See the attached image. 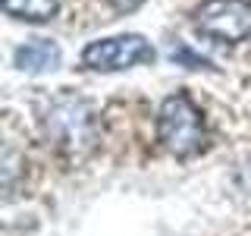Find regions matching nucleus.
<instances>
[{"instance_id": "2", "label": "nucleus", "mask_w": 251, "mask_h": 236, "mask_svg": "<svg viewBox=\"0 0 251 236\" xmlns=\"http://www.w3.org/2000/svg\"><path fill=\"white\" fill-rule=\"evenodd\" d=\"M157 139L167 148L173 157L185 161V157H195L207 142V126H204L201 110L195 107V101L188 98L185 91L170 94L160 104V114H157Z\"/></svg>"}, {"instance_id": "4", "label": "nucleus", "mask_w": 251, "mask_h": 236, "mask_svg": "<svg viewBox=\"0 0 251 236\" xmlns=\"http://www.w3.org/2000/svg\"><path fill=\"white\" fill-rule=\"evenodd\" d=\"M154 47L141 35H116L104 41H91L82 51V63L98 73H116V69H129L135 63H151Z\"/></svg>"}, {"instance_id": "5", "label": "nucleus", "mask_w": 251, "mask_h": 236, "mask_svg": "<svg viewBox=\"0 0 251 236\" xmlns=\"http://www.w3.org/2000/svg\"><path fill=\"white\" fill-rule=\"evenodd\" d=\"M60 47L47 38H35V41L16 47V66L22 73H53L60 66Z\"/></svg>"}, {"instance_id": "6", "label": "nucleus", "mask_w": 251, "mask_h": 236, "mask_svg": "<svg viewBox=\"0 0 251 236\" xmlns=\"http://www.w3.org/2000/svg\"><path fill=\"white\" fill-rule=\"evenodd\" d=\"M3 10L13 19L47 22V19L57 16V0H3Z\"/></svg>"}, {"instance_id": "3", "label": "nucleus", "mask_w": 251, "mask_h": 236, "mask_svg": "<svg viewBox=\"0 0 251 236\" xmlns=\"http://www.w3.org/2000/svg\"><path fill=\"white\" fill-rule=\"evenodd\" d=\"M195 29L214 41L239 44L251 38V3L248 0H204L195 10Z\"/></svg>"}, {"instance_id": "7", "label": "nucleus", "mask_w": 251, "mask_h": 236, "mask_svg": "<svg viewBox=\"0 0 251 236\" xmlns=\"http://www.w3.org/2000/svg\"><path fill=\"white\" fill-rule=\"evenodd\" d=\"M170 57H173V63L188 66V69H210V60H204L201 54H195L192 47H185V44H176V47L170 51Z\"/></svg>"}, {"instance_id": "1", "label": "nucleus", "mask_w": 251, "mask_h": 236, "mask_svg": "<svg viewBox=\"0 0 251 236\" xmlns=\"http://www.w3.org/2000/svg\"><path fill=\"white\" fill-rule=\"evenodd\" d=\"M44 132L60 154L78 161V157L91 154L94 145H98V117H94V107L82 94L63 91L50 101V107L44 114Z\"/></svg>"}, {"instance_id": "8", "label": "nucleus", "mask_w": 251, "mask_h": 236, "mask_svg": "<svg viewBox=\"0 0 251 236\" xmlns=\"http://www.w3.org/2000/svg\"><path fill=\"white\" fill-rule=\"evenodd\" d=\"M113 3V10H120V13H132V10H138L145 0H110Z\"/></svg>"}]
</instances>
